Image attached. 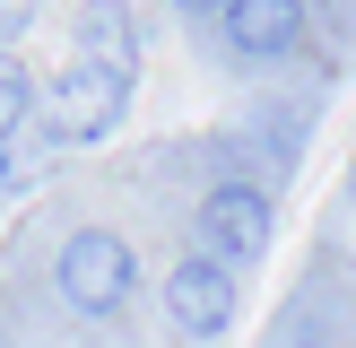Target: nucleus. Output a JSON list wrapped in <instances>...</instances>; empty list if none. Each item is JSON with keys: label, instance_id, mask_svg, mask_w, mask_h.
<instances>
[{"label": "nucleus", "instance_id": "1", "mask_svg": "<svg viewBox=\"0 0 356 348\" xmlns=\"http://www.w3.org/2000/svg\"><path fill=\"white\" fill-rule=\"evenodd\" d=\"M52 287H61L70 313L113 322V313L139 305V244L122 226H70V244L52 253Z\"/></svg>", "mask_w": 356, "mask_h": 348}, {"label": "nucleus", "instance_id": "2", "mask_svg": "<svg viewBox=\"0 0 356 348\" xmlns=\"http://www.w3.org/2000/svg\"><path fill=\"white\" fill-rule=\"evenodd\" d=\"M131 96H139L131 70L70 52V70L44 87V139L52 148H96V139H113L122 122H131Z\"/></svg>", "mask_w": 356, "mask_h": 348}, {"label": "nucleus", "instance_id": "3", "mask_svg": "<svg viewBox=\"0 0 356 348\" xmlns=\"http://www.w3.org/2000/svg\"><path fill=\"white\" fill-rule=\"evenodd\" d=\"M270 244H278V200L252 183V174L209 183V200H200V253H218L226 270H261Z\"/></svg>", "mask_w": 356, "mask_h": 348}, {"label": "nucleus", "instance_id": "4", "mask_svg": "<svg viewBox=\"0 0 356 348\" xmlns=\"http://www.w3.org/2000/svg\"><path fill=\"white\" fill-rule=\"evenodd\" d=\"M305 35H313V9H305V0H226V9H218V44H226L235 70L296 61Z\"/></svg>", "mask_w": 356, "mask_h": 348}, {"label": "nucleus", "instance_id": "5", "mask_svg": "<svg viewBox=\"0 0 356 348\" xmlns=\"http://www.w3.org/2000/svg\"><path fill=\"white\" fill-rule=\"evenodd\" d=\"M235 305H243V270H226L218 253H191V261L165 270V322L183 340H226Z\"/></svg>", "mask_w": 356, "mask_h": 348}, {"label": "nucleus", "instance_id": "6", "mask_svg": "<svg viewBox=\"0 0 356 348\" xmlns=\"http://www.w3.org/2000/svg\"><path fill=\"white\" fill-rule=\"evenodd\" d=\"M70 35H79L87 61H113V70H131V79H139V61H148V52H139V17L122 9V0H87V9L70 17Z\"/></svg>", "mask_w": 356, "mask_h": 348}, {"label": "nucleus", "instance_id": "7", "mask_svg": "<svg viewBox=\"0 0 356 348\" xmlns=\"http://www.w3.org/2000/svg\"><path fill=\"white\" fill-rule=\"evenodd\" d=\"M35 96H44V87H35V70L17 61V52H0V148H17V139H26Z\"/></svg>", "mask_w": 356, "mask_h": 348}, {"label": "nucleus", "instance_id": "8", "mask_svg": "<svg viewBox=\"0 0 356 348\" xmlns=\"http://www.w3.org/2000/svg\"><path fill=\"white\" fill-rule=\"evenodd\" d=\"M218 9L226 0H174V17H191V26H218Z\"/></svg>", "mask_w": 356, "mask_h": 348}, {"label": "nucleus", "instance_id": "9", "mask_svg": "<svg viewBox=\"0 0 356 348\" xmlns=\"http://www.w3.org/2000/svg\"><path fill=\"white\" fill-rule=\"evenodd\" d=\"M0 200H9V174H0Z\"/></svg>", "mask_w": 356, "mask_h": 348}]
</instances>
